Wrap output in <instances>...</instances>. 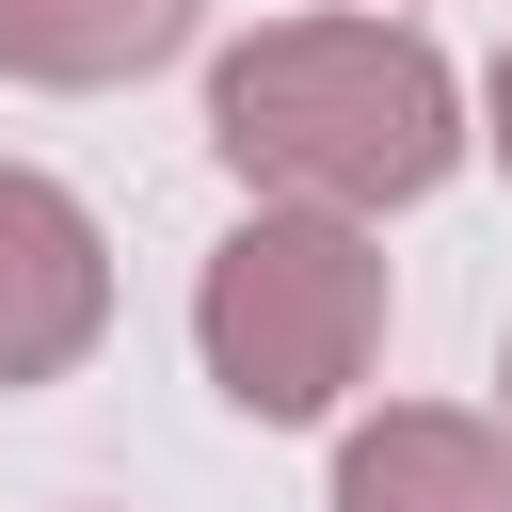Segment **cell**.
Listing matches in <instances>:
<instances>
[{
  "label": "cell",
  "mask_w": 512,
  "mask_h": 512,
  "mask_svg": "<svg viewBox=\"0 0 512 512\" xmlns=\"http://www.w3.org/2000/svg\"><path fill=\"white\" fill-rule=\"evenodd\" d=\"M208 144L256 208H416L480 128H464V80L432 32L400 16H272L208 64Z\"/></svg>",
  "instance_id": "cell-1"
},
{
  "label": "cell",
  "mask_w": 512,
  "mask_h": 512,
  "mask_svg": "<svg viewBox=\"0 0 512 512\" xmlns=\"http://www.w3.org/2000/svg\"><path fill=\"white\" fill-rule=\"evenodd\" d=\"M192 352L256 432L336 416L384 352V240L352 208H240L224 256L192 272Z\"/></svg>",
  "instance_id": "cell-2"
},
{
  "label": "cell",
  "mask_w": 512,
  "mask_h": 512,
  "mask_svg": "<svg viewBox=\"0 0 512 512\" xmlns=\"http://www.w3.org/2000/svg\"><path fill=\"white\" fill-rule=\"evenodd\" d=\"M96 336H112V240H96V208L64 176L0 160V400L64 384Z\"/></svg>",
  "instance_id": "cell-3"
},
{
  "label": "cell",
  "mask_w": 512,
  "mask_h": 512,
  "mask_svg": "<svg viewBox=\"0 0 512 512\" xmlns=\"http://www.w3.org/2000/svg\"><path fill=\"white\" fill-rule=\"evenodd\" d=\"M336 512H512V416L384 400L336 432Z\"/></svg>",
  "instance_id": "cell-4"
},
{
  "label": "cell",
  "mask_w": 512,
  "mask_h": 512,
  "mask_svg": "<svg viewBox=\"0 0 512 512\" xmlns=\"http://www.w3.org/2000/svg\"><path fill=\"white\" fill-rule=\"evenodd\" d=\"M192 48V0H0V80L32 96H112Z\"/></svg>",
  "instance_id": "cell-5"
},
{
  "label": "cell",
  "mask_w": 512,
  "mask_h": 512,
  "mask_svg": "<svg viewBox=\"0 0 512 512\" xmlns=\"http://www.w3.org/2000/svg\"><path fill=\"white\" fill-rule=\"evenodd\" d=\"M480 144H496V160H512V48H496V64H480Z\"/></svg>",
  "instance_id": "cell-6"
},
{
  "label": "cell",
  "mask_w": 512,
  "mask_h": 512,
  "mask_svg": "<svg viewBox=\"0 0 512 512\" xmlns=\"http://www.w3.org/2000/svg\"><path fill=\"white\" fill-rule=\"evenodd\" d=\"M496 400H512V368H496Z\"/></svg>",
  "instance_id": "cell-7"
}]
</instances>
